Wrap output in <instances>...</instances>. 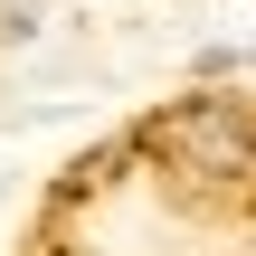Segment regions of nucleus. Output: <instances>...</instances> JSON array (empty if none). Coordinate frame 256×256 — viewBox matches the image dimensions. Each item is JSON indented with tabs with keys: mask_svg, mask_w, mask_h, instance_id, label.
Here are the masks:
<instances>
[{
	"mask_svg": "<svg viewBox=\"0 0 256 256\" xmlns=\"http://www.w3.org/2000/svg\"><path fill=\"white\" fill-rule=\"evenodd\" d=\"M171 152L180 162H209V171H247V133L228 104H180L171 114Z\"/></svg>",
	"mask_w": 256,
	"mask_h": 256,
	"instance_id": "1",
	"label": "nucleus"
},
{
	"mask_svg": "<svg viewBox=\"0 0 256 256\" xmlns=\"http://www.w3.org/2000/svg\"><path fill=\"white\" fill-rule=\"evenodd\" d=\"M247 57H256V48H247Z\"/></svg>",
	"mask_w": 256,
	"mask_h": 256,
	"instance_id": "2",
	"label": "nucleus"
}]
</instances>
